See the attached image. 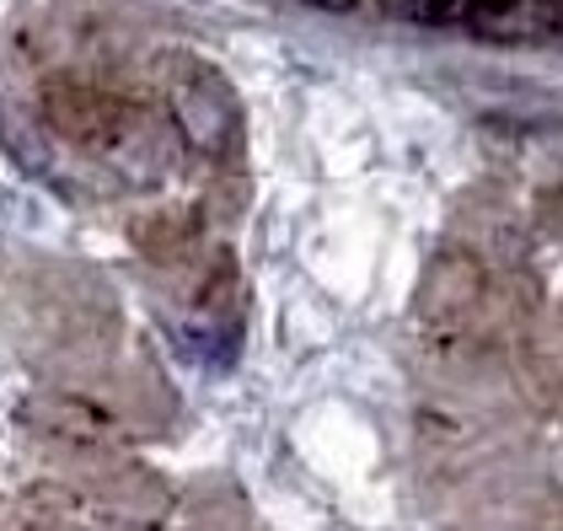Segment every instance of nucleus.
I'll list each match as a JSON object with an SVG mask.
<instances>
[{
	"instance_id": "obj_1",
	"label": "nucleus",
	"mask_w": 563,
	"mask_h": 531,
	"mask_svg": "<svg viewBox=\"0 0 563 531\" xmlns=\"http://www.w3.org/2000/svg\"><path fill=\"white\" fill-rule=\"evenodd\" d=\"M419 27H451L494 44H563V0H382Z\"/></svg>"
},
{
	"instance_id": "obj_2",
	"label": "nucleus",
	"mask_w": 563,
	"mask_h": 531,
	"mask_svg": "<svg viewBox=\"0 0 563 531\" xmlns=\"http://www.w3.org/2000/svg\"><path fill=\"white\" fill-rule=\"evenodd\" d=\"M311 5H328V11H349L354 0H311Z\"/></svg>"
}]
</instances>
